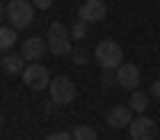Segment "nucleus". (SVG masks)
<instances>
[{"instance_id":"1","label":"nucleus","mask_w":160,"mask_h":140,"mask_svg":"<svg viewBox=\"0 0 160 140\" xmlns=\"http://www.w3.org/2000/svg\"><path fill=\"white\" fill-rule=\"evenodd\" d=\"M45 42H48V51L58 54V57H71V51H74L71 48V29L64 22H51L48 25V38Z\"/></svg>"},{"instance_id":"2","label":"nucleus","mask_w":160,"mask_h":140,"mask_svg":"<svg viewBox=\"0 0 160 140\" xmlns=\"http://www.w3.org/2000/svg\"><path fill=\"white\" fill-rule=\"evenodd\" d=\"M93 57H96V64L102 70H118L122 67V45L118 42H112V38H106V42H99L96 45V51H93Z\"/></svg>"},{"instance_id":"3","label":"nucleus","mask_w":160,"mask_h":140,"mask_svg":"<svg viewBox=\"0 0 160 140\" xmlns=\"http://www.w3.org/2000/svg\"><path fill=\"white\" fill-rule=\"evenodd\" d=\"M35 16V7L29 0H10L7 3V25L10 29H26Z\"/></svg>"},{"instance_id":"4","label":"nucleus","mask_w":160,"mask_h":140,"mask_svg":"<svg viewBox=\"0 0 160 140\" xmlns=\"http://www.w3.org/2000/svg\"><path fill=\"white\" fill-rule=\"evenodd\" d=\"M51 80H55V76H51L42 64H29V67L22 70V83L29 86V89H35V93H42V89H51Z\"/></svg>"},{"instance_id":"5","label":"nucleus","mask_w":160,"mask_h":140,"mask_svg":"<svg viewBox=\"0 0 160 140\" xmlns=\"http://www.w3.org/2000/svg\"><path fill=\"white\" fill-rule=\"evenodd\" d=\"M74 96H77V86H74L71 76H55V80H51V99H55L58 105H71Z\"/></svg>"},{"instance_id":"6","label":"nucleus","mask_w":160,"mask_h":140,"mask_svg":"<svg viewBox=\"0 0 160 140\" xmlns=\"http://www.w3.org/2000/svg\"><path fill=\"white\" fill-rule=\"evenodd\" d=\"M131 140H154L157 137V121L148 118V115H135V121L128 124Z\"/></svg>"},{"instance_id":"7","label":"nucleus","mask_w":160,"mask_h":140,"mask_svg":"<svg viewBox=\"0 0 160 140\" xmlns=\"http://www.w3.org/2000/svg\"><path fill=\"white\" fill-rule=\"evenodd\" d=\"M45 51H48V42L45 38H38V35H29L22 42V48H19V54L26 57V64H38L45 57Z\"/></svg>"},{"instance_id":"8","label":"nucleus","mask_w":160,"mask_h":140,"mask_svg":"<svg viewBox=\"0 0 160 140\" xmlns=\"http://www.w3.org/2000/svg\"><path fill=\"white\" fill-rule=\"evenodd\" d=\"M115 76H118V86L128 89V93H135L138 83H141V70L135 67V64H122V67L115 70Z\"/></svg>"},{"instance_id":"9","label":"nucleus","mask_w":160,"mask_h":140,"mask_svg":"<svg viewBox=\"0 0 160 140\" xmlns=\"http://www.w3.org/2000/svg\"><path fill=\"white\" fill-rule=\"evenodd\" d=\"M77 19L80 22H99V19H106V3L102 0H87V3L77 10Z\"/></svg>"},{"instance_id":"10","label":"nucleus","mask_w":160,"mask_h":140,"mask_svg":"<svg viewBox=\"0 0 160 140\" xmlns=\"http://www.w3.org/2000/svg\"><path fill=\"white\" fill-rule=\"evenodd\" d=\"M131 121H135V111H131L128 105H115L106 111V124L109 127H128Z\"/></svg>"},{"instance_id":"11","label":"nucleus","mask_w":160,"mask_h":140,"mask_svg":"<svg viewBox=\"0 0 160 140\" xmlns=\"http://www.w3.org/2000/svg\"><path fill=\"white\" fill-rule=\"evenodd\" d=\"M0 67H3L7 73H19V76H22V70L29 67V64H26V57H22V54H7L3 61H0Z\"/></svg>"},{"instance_id":"12","label":"nucleus","mask_w":160,"mask_h":140,"mask_svg":"<svg viewBox=\"0 0 160 140\" xmlns=\"http://www.w3.org/2000/svg\"><path fill=\"white\" fill-rule=\"evenodd\" d=\"M148 102H151V96L141 93V89H135V93L128 96V108L135 111V115H144V111H148Z\"/></svg>"},{"instance_id":"13","label":"nucleus","mask_w":160,"mask_h":140,"mask_svg":"<svg viewBox=\"0 0 160 140\" xmlns=\"http://www.w3.org/2000/svg\"><path fill=\"white\" fill-rule=\"evenodd\" d=\"M16 29H10V25H0V51L13 48V42H16V35H13Z\"/></svg>"},{"instance_id":"14","label":"nucleus","mask_w":160,"mask_h":140,"mask_svg":"<svg viewBox=\"0 0 160 140\" xmlns=\"http://www.w3.org/2000/svg\"><path fill=\"white\" fill-rule=\"evenodd\" d=\"M74 140H96V127H90V124H80V127H74Z\"/></svg>"},{"instance_id":"15","label":"nucleus","mask_w":160,"mask_h":140,"mask_svg":"<svg viewBox=\"0 0 160 140\" xmlns=\"http://www.w3.org/2000/svg\"><path fill=\"white\" fill-rule=\"evenodd\" d=\"M87 61H90V54H87L83 48H74V51H71V64H77V67H83Z\"/></svg>"},{"instance_id":"16","label":"nucleus","mask_w":160,"mask_h":140,"mask_svg":"<svg viewBox=\"0 0 160 140\" xmlns=\"http://www.w3.org/2000/svg\"><path fill=\"white\" fill-rule=\"evenodd\" d=\"M115 86H118L115 70H102V89H115Z\"/></svg>"},{"instance_id":"17","label":"nucleus","mask_w":160,"mask_h":140,"mask_svg":"<svg viewBox=\"0 0 160 140\" xmlns=\"http://www.w3.org/2000/svg\"><path fill=\"white\" fill-rule=\"evenodd\" d=\"M71 38H77V42H80V38H87V22L77 19V22L71 25Z\"/></svg>"},{"instance_id":"18","label":"nucleus","mask_w":160,"mask_h":140,"mask_svg":"<svg viewBox=\"0 0 160 140\" xmlns=\"http://www.w3.org/2000/svg\"><path fill=\"white\" fill-rule=\"evenodd\" d=\"M45 140H74V134L71 131H55V134H48Z\"/></svg>"},{"instance_id":"19","label":"nucleus","mask_w":160,"mask_h":140,"mask_svg":"<svg viewBox=\"0 0 160 140\" xmlns=\"http://www.w3.org/2000/svg\"><path fill=\"white\" fill-rule=\"evenodd\" d=\"M58 108H61V105H58V102H55V99H48V102H45V105H42V111H45V115H55Z\"/></svg>"},{"instance_id":"20","label":"nucleus","mask_w":160,"mask_h":140,"mask_svg":"<svg viewBox=\"0 0 160 140\" xmlns=\"http://www.w3.org/2000/svg\"><path fill=\"white\" fill-rule=\"evenodd\" d=\"M32 7H35V10H48L51 0H32Z\"/></svg>"},{"instance_id":"21","label":"nucleus","mask_w":160,"mask_h":140,"mask_svg":"<svg viewBox=\"0 0 160 140\" xmlns=\"http://www.w3.org/2000/svg\"><path fill=\"white\" fill-rule=\"evenodd\" d=\"M151 96H154V99H160V80H154V86H151Z\"/></svg>"},{"instance_id":"22","label":"nucleus","mask_w":160,"mask_h":140,"mask_svg":"<svg viewBox=\"0 0 160 140\" xmlns=\"http://www.w3.org/2000/svg\"><path fill=\"white\" fill-rule=\"evenodd\" d=\"M0 13H7V7H3V3H0Z\"/></svg>"},{"instance_id":"23","label":"nucleus","mask_w":160,"mask_h":140,"mask_svg":"<svg viewBox=\"0 0 160 140\" xmlns=\"http://www.w3.org/2000/svg\"><path fill=\"white\" fill-rule=\"evenodd\" d=\"M0 127H3V115H0Z\"/></svg>"}]
</instances>
